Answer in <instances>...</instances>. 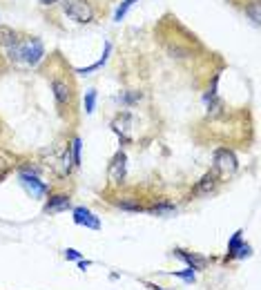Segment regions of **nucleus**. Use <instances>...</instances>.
<instances>
[{"label": "nucleus", "instance_id": "nucleus-24", "mask_svg": "<svg viewBox=\"0 0 261 290\" xmlns=\"http://www.w3.org/2000/svg\"><path fill=\"white\" fill-rule=\"evenodd\" d=\"M174 277H181L183 281L192 283V281H194V270H192V268H187V270H183V272H174Z\"/></svg>", "mask_w": 261, "mask_h": 290}, {"label": "nucleus", "instance_id": "nucleus-4", "mask_svg": "<svg viewBox=\"0 0 261 290\" xmlns=\"http://www.w3.org/2000/svg\"><path fill=\"white\" fill-rule=\"evenodd\" d=\"M45 154H49V161H51L49 165L54 168V172L58 174V177H70L72 168H74V159H72L70 145H62L58 150V154H54V152H45Z\"/></svg>", "mask_w": 261, "mask_h": 290}, {"label": "nucleus", "instance_id": "nucleus-19", "mask_svg": "<svg viewBox=\"0 0 261 290\" xmlns=\"http://www.w3.org/2000/svg\"><path fill=\"white\" fill-rule=\"evenodd\" d=\"M246 14L252 18L254 25H259V20H261V16H259V0H252V3L246 5Z\"/></svg>", "mask_w": 261, "mask_h": 290}, {"label": "nucleus", "instance_id": "nucleus-14", "mask_svg": "<svg viewBox=\"0 0 261 290\" xmlns=\"http://www.w3.org/2000/svg\"><path fill=\"white\" fill-rule=\"evenodd\" d=\"M114 203H116V208H121V210H125V212H143V210H145L137 199H132V196L118 199V201H114Z\"/></svg>", "mask_w": 261, "mask_h": 290}, {"label": "nucleus", "instance_id": "nucleus-28", "mask_svg": "<svg viewBox=\"0 0 261 290\" xmlns=\"http://www.w3.org/2000/svg\"><path fill=\"white\" fill-rule=\"evenodd\" d=\"M38 3H40V5H45V7H47V5H54V3H58V0H38Z\"/></svg>", "mask_w": 261, "mask_h": 290}, {"label": "nucleus", "instance_id": "nucleus-3", "mask_svg": "<svg viewBox=\"0 0 261 290\" xmlns=\"http://www.w3.org/2000/svg\"><path fill=\"white\" fill-rule=\"evenodd\" d=\"M62 9L76 23H92L94 20V9L87 0H62Z\"/></svg>", "mask_w": 261, "mask_h": 290}, {"label": "nucleus", "instance_id": "nucleus-15", "mask_svg": "<svg viewBox=\"0 0 261 290\" xmlns=\"http://www.w3.org/2000/svg\"><path fill=\"white\" fill-rule=\"evenodd\" d=\"M16 40H18V36H16L12 27H0V45L3 47H12Z\"/></svg>", "mask_w": 261, "mask_h": 290}, {"label": "nucleus", "instance_id": "nucleus-20", "mask_svg": "<svg viewBox=\"0 0 261 290\" xmlns=\"http://www.w3.org/2000/svg\"><path fill=\"white\" fill-rule=\"evenodd\" d=\"M134 3H137V0H123L121 7H118V9H116V14H114V20H116V23H121V20L125 18V14H127V9L132 7Z\"/></svg>", "mask_w": 261, "mask_h": 290}, {"label": "nucleus", "instance_id": "nucleus-11", "mask_svg": "<svg viewBox=\"0 0 261 290\" xmlns=\"http://www.w3.org/2000/svg\"><path fill=\"white\" fill-rule=\"evenodd\" d=\"M51 92H54L56 103H58V105H70V103H72V87L67 85L65 81H60V79L51 81Z\"/></svg>", "mask_w": 261, "mask_h": 290}, {"label": "nucleus", "instance_id": "nucleus-17", "mask_svg": "<svg viewBox=\"0 0 261 290\" xmlns=\"http://www.w3.org/2000/svg\"><path fill=\"white\" fill-rule=\"evenodd\" d=\"M70 150H72V159H74V168H78L81 165V150H83V141L81 138H74V141L70 143Z\"/></svg>", "mask_w": 261, "mask_h": 290}, {"label": "nucleus", "instance_id": "nucleus-9", "mask_svg": "<svg viewBox=\"0 0 261 290\" xmlns=\"http://www.w3.org/2000/svg\"><path fill=\"white\" fill-rule=\"evenodd\" d=\"M72 208V201L67 194H51L49 201L45 203V212L47 214H58V212H65Z\"/></svg>", "mask_w": 261, "mask_h": 290}, {"label": "nucleus", "instance_id": "nucleus-8", "mask_svg": "<svg viewBox=\"0 0 261 290\" xmlns=\"http://www.w3.org/2000/svg\"><path fill=\"white\" fill-rule=\"evenodd\" d=\"M217 185H219V177H217L215 170H212V172H208L206 177H203L199 183L194 185V190H192V196H206V194L215 192Z\"/></svg>", "mask_w": 261, "mask_h": 290}, {"label": "nucleus", "instance_id": "nucleus-5", "mask_svg": "<svg viewBox=\"0 0 261 290\" xmlns=\"http://www.w3.org/2000/svg\"><path fill=\"white\" fill-rule=\"evenodd\" d=\"M125 174H127V157H125V152L118 150L116 154H114V159L109 161V170H107V177L112 183L121 185L125 181Z\"/></svg>", "mask_w": 261, "mask_h": 290}, {"label": "nucleus", "instance_id": "nucleus-21", "mask_svg": "<svg viewBox=\"0 0 261 290\" xmlns=\"http://www.w3.org/2000/svg\"><path fill=\"white\" fill-rule=\"evenodd\" d=\"M241 235H243L241 230H237V232H234V235H232L230 243H228V255H226V261H228V259H230V255H232V252L237 250V246H239V243L243 241V239H241Z\"/></svg>", "mask_w": 261, "mask_h": 290}, {"label": "nucleus", "instance_id": "nucleus-25", "mask_svg": "<svg viewBox=\"0 0 261 290\" xmlns=\"http://www.w3.org/2000/svg\"><path fill=\"white\" fill-rule=\"evenodd\" d=\"M170 54L172 56H176V58H185V56H187V49H181V47H174V45H170Z\"/></svg>", "mask_w": 261, "mask_h": 290}, {"label": "nucleus", "instance_id": "nucleus-29", "mask_svg": "<svg viewBox=\"0 0 261 290\" xmlns=\"http://www.w3.org/2000/svg\"><path fill=\"white\" fill-rule=\"evenodd\" d=\"M150 288H152V290H163V288H159V286H150Z\"/></svg>", "mask_w": 261, "mask_h": 290}, {"label": "nucleus", "instance_id": "nucleus-2", "mask_svg": "<svg viewBox=\"0 0 261 290\" xmlns=\"http://www.w3.org/2000/svg\"><path fill=\"white\" fill-rule=\"evenodd\" d=\"M239 163H237V157H234L232 150L228 148H221L215 152V172L219 179H226V177H232L237 172Z\"/></svg>", "mask_w": 261, "mask_h": 290}, {"label": "nucleus", "instance_id": "nucleus-10", "mask_svg": "<svg viewBox=\"0 0 261 290\" xmlns=\"http://www.w3.org/2000/svg\"><path fill=\"white\" fill-rule=\"evenodd\" d=\"M174 257L183 259V261H185L187 266L192 268V270H206V266H208V259H206V257L197 255V252H187V250H181V248H176V250H174Z\"/></svg>", "mask_w": 261, "mask_h": 290}, {"label": "nucleus", "instance_id": "nucleus-1", "mask_svg": "<svg viewBox=\"0 0 261 290\" xmlns=\"http://www.w3.org/2000/svg\"><path fill=\"white\" fill-rule=\"evenodd\" d=\"M7 56L14 63H25L36 67L43 60L45 56V47L38 38H27V40H16L12 47H7Z\"/></svg>", "mask_w": 261, "mask_h": 290}, {"label": "nucleus", "instance_id": "nucleus-12", "mask_svg": "<svg viewBox=\"0 0 261 290\" xmlns=\"http://www.w3.org/2000/svg\"><path fill=\"white\" fill-rule=\"evenodd\" d=\"M145 212L152 216H172V214H176V205L168 199H161L150 205V208H145Z\"/></svg>", "mask_w": 261, "mask_h": 290}, {"label": "nucleus", "instance_id": "nucleus-23", "mask_svg": "<svg viewBox=\"0 0 261 290\" xmlns=\"http://www.w3.org/2000/svg\"><path fill=\"white\" fill-rule=\"evenodd\" d=\"M141 98H143L141 92H127V94L121 96V103H125V105H134V103H139Z\"/></svg>", "mask_w": 261, "mask_h": 290}, {"label": "nucleus", "instance_id": "nucleus-6", "mask_svg": "<svg viewBox=\"0 0 261 290\" xmlns=\"http://www.w3.org/2000/svg\"><path fill=\"white\" fill-rule=\"evenodd\" d=\"M74 221L78 226L90 228V230H101V219H98L90 208H85V205H78V208H74Z\"/></svg>", "mask_w": 261, "mask_h": 290}, {"label": "nucleus", "instance_id": "nucleus-16", "mask_svg": "<svg viewBox=\"0 0 261 290\" xmlns=\"http://www.w3.org/2000/svg\"><path fill=\"white\" fill-rule=\"evenodd\" d=\"M12 165H14V157L0 150V181L7 177V172L12 170Z\"/></svg>", "mask_w": 261, "mask_h": 290}, {"label": "nucleus", "instance_id": "nucleus-26", "mask_svg": "<svg viewBox=\"0 0 261 290\" xmlns=\"http://www.w3.org/2000/svg\"><path fill=\"white\" fill-rule=\"evenodd\" d=\"M65 259H70V261H78V259H81V252L74 250V248H67V250H65Z\"/></svg>", "mask_w": 261, "mask_h": 290}, {"label": "nucleus", "instance_id": "nucleus-7", "mask_svg": "<svg viewBox=\"0 0 261 290\" xmlns=\"http://www.w3.org/2000/svg\"><path fill=\"white\" fill-rule=\"evenodd\" d=\"M20 183H23L34 196H45L47 192H49V185H47L45 181H40L38 177H36V174L20 172Z\"/></svg>", "mask_w": 261, "mask_h": 290}, {"label": "nucleus", "instance_id": "nucleus-18", "mask_svg": "<svg viewBox=\"0 0 261 290\" xmlns=\"http://www.w3.org/2000/svg\"><path fill=\"white\" fill-rule=\"evenodd\" d=\"M250 255H252V248H250L246 241H241V243L237 246V250H234L232 255H230V259H246V257H250Z\"/></svg>", "mask_w": 261, "mask_h": 290}, {"label": "nucleus", "instance_id": "nucleus-13", "mask_svg": "<svg viewBox=\"0 0 261 290\" xmlns=\"http://www.w3.org/2000/svg\"><path fill=\"white\" fill-rule=\"evenodd\" d=\"M129 121H132V118H129V114H121V116H116V118H114V123H112L114 132H116L123 141H127V134H125V132H127Z\"/></svg>", "mask_w": 261, "mask_h": 290}, {"label": "nucleus", "instance_id": "nucleus-27", "mask_svg": "<svg viewBox=\"0 0 261 290\" xmlns=\"http://www.w3.org/2000/svg\"><path fill=\"white\" fill-rule=\"evenodd\" d=\"M78 268H81V270H87V268H90V261H85V259H78Z\"/></svg>", "mask_w": 261, "mask_h": 290}, {"label": "nucleus", "instance_id": "nucleus-22", "mask_svg": "<svg viewBox=\"0 0 261 290\" xmlns=\"http://www.w3.org/2000/svg\"><path fill=\"white\" fill-rule=\"evenodd\" d=\"M94 105H96V90H87V94H85V112L92 114Z\"/></svg>", "mask_w": 261, "mask_h": 290}]
</instances>
